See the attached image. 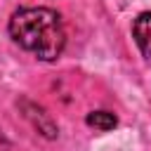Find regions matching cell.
Instances as JSON below:
<instances>
[{
	"mask_svg": "<svg viewBox=\"0 0 151 151\" xmlns=\"http://www.w3.org/2000/svg\"><path fill=\"white\" fill-rule=\"evenodd\" d=\"M9 35L40 61L59 59L66 45L61 17L50 7H24L14 12L9 19Z\"/></svg>",
	"mask_w": 151,
	"mask_h": 151,
	"instance_id": "cell-1",
	"label": "cell"
},
{
	"mask_svg": "<svg viewBox=\"0 0 151 151\" xmlns=\"http://www.w3.org/2000/svg\"><path fill=\"white\" fill-rule=\"evenodd\" d=\"M85 123H87L90 127H94V130L109 132V130H113V127L118 125V118H116L111 111H92V113H87Z\"/></svg>",
	"mask_w": 151,
	"mask_h": 151,
	"instance_id": "cell-4",
	"label": "cell"
},
{
	"mask_svg": "<svg viewBox=\"0 0 151 151\" xmlns=\"http://www.w3.org/2000/svg\"><path fill=\"white\" fill-rule=\"evenodd\" d=\"M0 151H9V144H7V139L0 134Z\"/></svg>",
	"mask_w": 151,
	"mask_h": 151,
	"instance_id": "cell-5",
	"label": "cell"
},
{
	"mask_svg": "<svg viewBox=\"0 0 151 151\" xmlns=\"http://www.w3.org/2000/svg\"><path fill=\"white\" fill-rule=\"evenodd\" d=\"M132 38L139 52L151 61V12H142L132 24Z\"/></svg>",
	"mask_w": 151,
	"mask_h": 151,
	"instance_id": "cell-3",
	"label": "cell"
},
{
	"mask_svg": "<svg viewBox=\"0 0 151 151\" xmlns=\"http://www.w3.org/2000/svg\"><path fill=\"white\" fill-rule=\"evenodd\" d=\"M21 109H24V116L33 123V127H35L40 134H45L47 139H54V137H57V125H54L52 118L45 113V109L35 106V104H31V101H26V99H21Z\"/></svg>",
	"mask_w": 151,
	"mask_h": 151,
	"instance_id": "cell-2",
	"label": "cell"
}]
</instances>
